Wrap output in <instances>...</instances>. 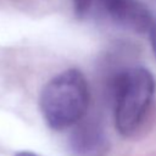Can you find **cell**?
I'll list each match as a JSON object with an SVG mask.
<instances>
[{
	"instance_id": "obj_1",
	"label": "cell",
	"mask_w": 156,
	"mask_h": 156,
	"mask_svg": "<svg viewBox=\"0 0 156 156\" xmlns=\"http://www.w3.org/2000/svg\"><path fill=\"white\" fill-rule=\"evenodd\" d=\"M89 102L88 82L84 74L76 68L52 77L44 85L39 98L41 116L55 130L77 126L85 116Z\"/></svg>"
},
{
	"instance_id": "obj_5",
	"label": "cell",
	"mask_w": 156,
	"mask_h": 156,
	"mask_svg": "<svg viewBox=\"0 0 156 156\" xmlns=\"http://www.w3.org/2000/svg\"><path fill=\"white\" fill-rule=\"evenodd\" d=\"M149 33H150L151 48H152V51H154V54H155V56H156V21H154V23H152V26H151Z\"/></svg>"
},
{
	"instance_id": "obj_4",
	"label": "cell",
	"mask_w": 156,
	"mask_h": 156,
	"mask_svg": "<svg viewBox=\"0 0 156 156\" xmlns=\"http://www.w3.org/2000/svg\"><path fill=\"white\" fill-rule=\"evenodd\" d=\"M72 147L77 156H104L107 143L105 135L95 126L83 124L73 134Z\"/></svg>"
},
{
	"instance_id": "obj_2",
	"label": "cell",
	"mask_w": 156,
	"mask_h": 156,
	"mask_svg": "<svg viewBox=\"0 0 156 156\" xmlns=\"http://www.w3.org/2000/svg\"><path fill=\"white\" fill-rule=\"evenodd\" d=\"M155 91V77L145 67H130L115 77V123L119 134L130 135L139 128L149 112Z\"/></svg>"
},
{
	"instance_id": "obj_3",
	"label": "cell",
	"mask_w": 156,
	"mask_h": 156,
	"mask_svg": "<svg viewBox=\"0 0 156 156\" xmlns=\"http://www.w3.org/2000/svg\"><path fill=\"white\" fill-rule=\"evenodd\" d=\"M73 11L80 20L105 21L135 33L149 32L154 23L139 0H73Z\"/></svg>"
},
{
	"instance_id": "obj_6",
	"label": "cell",
	"mask_w": 156,
	"mask_h": 156,
	"mask_svg": "<svg viewBox=\"0 0 156 156\" xmlns=\"http://www.w3.org/2000/svg\"><path fill=\"white\" fill-rule=\"evenodd\" d=\"M13 156H38V155H35L33 152H29V151H22V152H18V154L13 155Z\"/></svg>"
}]
</instances>
